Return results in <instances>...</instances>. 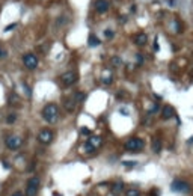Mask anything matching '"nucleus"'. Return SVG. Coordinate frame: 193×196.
Masks as SVG:
<instances>
[{
	"label": "nucleus",
	"mask_w": 193,
	"mask_h": 196,
	"mask_svg": "<svg viewBox=\"0 0 193 196\" xmlns=\"http://www.w3.org/2000/svg\"><path fill=\"white\" fill-rule=\"evenodd\" d=\"M21 145H23V139L20 136H17V134H11V136L6 137V146L9 149H12V151L21 148Z\"/></svg>",
	"instance_id": "5"
},
{
	"label": "nucleus",
	"mask_w": 193,
	"mask_h": 196,
	"mask_svg": "<svg viewBox=\"0 0 193 196\" xmlns=\"http://www.w3.org/2000/svg\"><path fill=\"white\" fill-rule=\"evenodd\" d=\"M14 27H17V23H12V24L6 26V27H5V32H9V30H12Z\"/></svg>",
	"instance_id": "22"
},
{
	"label": "nucleus",
	"mask_w": 193,
	"mask_h": 196,
	"mask_svg": "<svg viewBox=\"0 0 193 196\" xmlns=\"http://www.w3.org/2000/svg\"><path fill=\"white\" fill-rule=\"evenodd\" d=\"M104 35H106V38H113V35H115V32L112 30V29H107L104 32Z\"/></svg>",
	"instance_id": "21"
},
{
	"label": "nucleus",
	"mask_w": 193,
	"mask_h": 196,
	"mask_svg": "<svg viewBox=\"0 0 193 196\" xmlns=\"http://www.w3.org/2000/svg\"><path fill=\"white\" fill-rule=\"evenodd\" d=\"M85 97H86V95H85L83 92H75V94L72 95V98L75 100V103H82V101L85 100Z\"/></svg>",
	"instance_id": "17"
},
{
	"label": "nucleus",
	"mask_w": 193,
	"mask_h": 196,
	"mask_svg": "<svg viewBox=\"0 0 193 196\" xmlns=\"http://www.w3.org/2000/svg\"><path fill=\"white\" fill-rule=\"evenodd\" d=\"M11 196H23V193H21V192H15L14 195H11Z\"/></svg>",
	"instance_id": "29"
},
{
	"label": "nucleus",
	"mask_w": 193,
	"mask_h": 196,
	"mask_svg": "<svg viewBox=\"0 0 193 196\" xmlns=\"http://www.w3.org/2000/svg\"><path fill=\"white\" fill-rule=\"evenodd\" d=\"M146 42H148V36L145 35V33H143V32H141V33H137V35L134 36V44H136V45H145V44H146Z\"/></svg>",
	"instance_id": "13"
},
{
	"label": "nucleus",
	"mask_w": 193,
	"mask_h": 196,
	"mask_svg": "<svg viewBox=\"0 0 193 196\" xmlns=\"http://www.w3.org/2000/svg\"><path fill=\"white\" fill-rule=\"evenodd\" d=\"M157 110H158V106H157V104H154V106H152L151 109H149V110H148V113H149V115H152V113H156Z\"/></svg>",
	"instance_id": "23"
},
{
	"label": "nucleus",
	"mask_w": 193,
	"mask_h": 196,
	"mask_svg": "<svg viewBox=\"0 0 193 196\" xmlns=\"http://www.w3.org/2000/svg\"><path fill=\"white\" fill-rule=\"evenodd\" d=\"M9 100H11V103H12V104H17V103H18V97H17V95H11V98H9Z\"/></svg>",
	"instance_id": "25"
},
{
	"label": "nucleus",
	"mask_w": 193,
	"mask_h": 196,
	"mask_svg": "<svg viewBox=\"0 0 193 196\" xmlns=\"http://www.w3.org/2000/svg\"><path fill=\"white\" fill-rule=\"evenodd\" d=\"M23 63L27 70H35L38 67V57L32 53H26L23 56Z\"/></svg>",
	"instance_id": "7"
},
{
	"label": "nucleus",
	"mask_w": 193,
	"mask_h": 196,
	"mask_svg": "<svg viewBox=\"0 0 193 196\" xmlns=\"http://www.w3.org/2000/svg\"><path fill=\"white\" fill-rule=\"evenodd\" d=\"M15 119H17V115H15V113H11V115H8L6 122H8V124H14V122H15Z\"/></svg>",
	"instance_id": "18"
},
{
	"label": "nucleus",
	"mask_w": 193,
	"mask_h": 196,
	"mask_svg": "<svg viewBox=\"0 0 193 196\" xmlns=\"http://www.w3.org/2000/svg\"><path fill=\"white\" fill-rule=\"evenodd\" d=\"M60 80H62V83L65 86H71V85H74L79 80V75H77L75 71H67L60 75Z\"/></svg>",
	"instance_id": "6"
},
{
	"label": "nucleus",
	"mask_w": 193,
	"mask_h": 196,
	"mask_svg": "<svg viewBox=\"0 0 193 196\" xmlns=\"http://www.w3.org/2000/svg\"><path fill=\"white\" fill-rule=\"evenodd\" d=\"M88 44H89V47H97V45H100V39L95 35H89Z\"/></svg>",
	"instance_id": "16"
},
{
	"label": "nucleus",
	"mask_w": 193,
	"mask_h": 196,
	"mask_svg": "<svg viewBox=\"0 0 193 196\" xmlns=\"http://www.w3.org/2000/svg\"><path fill=\"white\" fill-rule=\"evenodd\" d=\"M38 140L42 143V145H48L53 140V131L48 130V128H42L38 133Z\"/></svg>",
	"instance_id": "8"
},
{
	"label": "nucleus",
	"mask_w": 193,
	"mask_h": 196,
	"mask_svg": "<svg viewBox=\"0 0 193 196\" xmlns=\"http://www.w3.org/2000/svg\"><path fill=\"white\" fill-rule=\"evenodd\" d=\"M125 196H141V192L136 190V189H130V190H127V195Z\"/></svg>",
	"instance_id": "19"
},
{
	"label": "nucleus",
	"mask_w": 193,
	"mask_h": 196,
	"mask_svg": "<svg viewBox=\"0 0 193 196\" xmlns=\"http://www.w3.org/2000/svg\"><path fill=\"white\" fill-rule=\"evenodd\" d=\"M143 146H145V142L139 137H131L125 142V149L130 152H139L143 149Z\"/></svg>",
	"instance_id": "2"
},
{
	"label": "nucleus",
	"mask_w": 193,
	"mask_h": 196,
	"mask_svg": "<svg viewBox=\"0 0 193 196\" xmlns=\"http://www.w3.org/2000/svg\"><path fill=\"white\" fill-rule=\"evenodd\" d=\"M101 143H103V140L100 136H91L85 143V149H86V152H94L101 146Z\"/></svg>",
	"instance_id": "3"
},
{
	"label": "nucleus",
	"mask_w": 193,
	"mask_h": 196,
	"mask_svg": "<svg viewBox=\"0 0 193 196\" xmlns=\"http://www.w3.org/2000/svg\"><path fill=\"white\" fill-rule=\"evenodd\" d=\"M82 133H83V134H89L91 131H89L88 128H82Z\"/></svg>",
	"instance_id": "28"
},
{
	"label": "nucleus",
	"mask_w": 193,
	"mask_h": 196,
	"mask_svg": "<svg viewBox=\"0 0 193 196\" xmlns=\"http://www.w3.org/2000/svg\"><path fill=\"white\" fill-rule=\"evenodd\" d=\"M124 189H125V186H124L122 181H116V183H113V186H112V195H115V196L122 195Z\"/></svg>",
	"instance_id": "12"
},
{
	"label": "nucleus",
	"mask_w": 193,
	"mask_h": 196,
	"mask_svg": "<svg viewBox=\"0 0 193 196\" xmlns=\"http://www.w3.org/2000/svg\"><path fill=\"white\" fill-rule=\"evenodd\" d=\"M112 62H113L115 65H121V59H119V57H112Z\"/></svg>",
	"instance_id": "26"
},
{
	"label": "nucleus",
	"mask_w": 193,
	"mask_h": 196,
	"mask_svg": "<svg viewBox=\"0 0 193 196\" xmlns=\"http://www.w3.org/2000/svg\"><path fill=\"white\" fill-rule=\"evenodd\" d=\"M101 82H103V85H112V82H113V77H112V75L103 77V79H101Z\"/></svg>",
	"instance_id": "20"
},
{
	"label": "nucleus",
	"mask_w": 193,
	"mask_h": 196,
	"mask_svg": "<svg viewBox=\"0 0 193 196\" xmlns=\"http://www.w3.org/2000/svg\"><path fill=\"white\" fill-rule=\"evenodd\" d=\"M75 100L72 98V97H68V98H65V101H64V106H65V109L68 110V112H72L74 109H75Z\"/></svg>",
	"instance_id": "14"
},
{
	"label": "nucleus",
	"mask_w": 193,
	"mask_h": 196,
	"mask_svg": "<svg viewBox=\"0 0 193 196\" xmlns=\"http://www.w3.org/2000/svg\"><path fill=\"white\" fill-rule=\"evenodd\" d=\"M171 189L174 192H187L189 190V184L184 183V181H181V179H176V181H174L171 184Z\"/></svg>",
	"instance_id": "9"
},
{
	"label": "nucleus",
	"mask_w": 193,
	"mask_h": 196,
	"mask_svg": "<svg viewBox=\"0 0 193 196\" xmlns=\"http://www.w3.org/2000/svg\"><path fill=\"white\" fill-rule=\"evenodd\" d=\"M94 6H95V11L100 14H104L109 11V2L107 0H95Z\"/></svg>",
	"instance_id": "10"
},
{
	"label": "nucleus",
	"mask_w": 193,
	"mask_h": 196,
	"mask_svg": "<svg viewBox=\"0 0 193 196\" xmlns=\"http://www.w3.org/2000/svg\"><path fill=\"white\" fill-rule=\"evenodd\" d=\"M136 60H137V63H139V65H142V63H143V57H142L141 53L136 54Z\"/></svg>",
	"instance_id": "24"
},
{
	"label": "nucleus",
	"mask_w": 193,
	"mask_h": 196,
	"mask_svg": "<svg viewBox=\"0 0 193 196\" xmlns=\"http://www.w3.org/2000/svg\"><path fill=\"white\" fill-rule=\"evenodd\" d=\"M6 50H3V48H2V47H0V59H5V57H6Z\"/></svg>",
	"instance_id": "27"
},
{
	"label": "nucleus",
	"mask_w": 193,
	"mask_h": 196,
	"mask_svg": "<svg viewBox=\"0 0 193 196\" xmlns=\"http://www.w3.org/2000/svg\"><path fill=\"white\" fill-rule=\"evenodd\" d=\"M42 118L48 122V124H56L57 119H59V107L56 104H47V106L42 109Z\"/></svg>",
	"instance_id": "1"
},
{
	"label": "nucleus",
	"mask_w": 193,
	"mask_h": 196,
	"mask_svg": "<svg viewBox=\"0 0 193 196\" xmlns=\"http://www.w3.org/2000/svg\"><path fill=\"white\" fill-rule=\"evenodd\" d=\"M151 145H152V151H154V152H160V151H161V142H160L158 137H154Z\"/></svg>",
	"instance_id": "15"
},
{
	"label": "nucleus",
	"mask_w": 193,
	"mask_h": 196,
	"mask_svg": "<svg viewBox=\"0 0 193 196\" xmlns=\"http://www.w3.org/2000/svg\"><path fill=\"white\" fill-rule=\"evenodd\" d=\"M38 190H39V178L32 177L27 181V186H26V196H36Z\"/></svg>",
	"instance_id": "4"
},
{
	"label": "nucleus",
	"mask_w": 193,
	"mask_h": 196,
	"mask_svg": "<svg viewBox=\"0 0 193 196\" xmlns=\"http://www.w3.org/2000/svg\"><path fill=\"white\" fill-rule=\"evenodd\" d=\"M175 116V109L172 106H163L161 109V118L163 119H171Z\"/></svg>",
	"instance_id": "11"
}]
</instances>
